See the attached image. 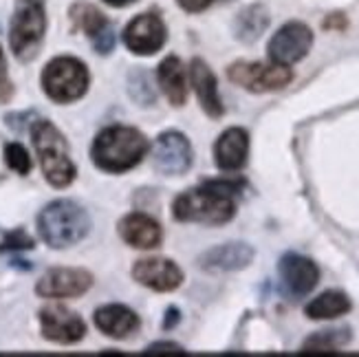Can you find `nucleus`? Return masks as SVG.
Returning a JSON list of instances; mask_svg holds the SVG:
<instances>
[{
  "mask_svg": "<svg viewBox=\"0 0 359 357\" xmlns=\"http://www.w3.org/2000/svg\"><path fill=\"white\" fill-rule=\"evenodd\" d=\"M267 27H269V11L262 5H249L233 20V34H236L241 42L252 44L264 34Z\"/></svg>",
  "mask_w": 359,
  "mask_h": 357,
  "instance_id": "22",
  "label": "nucleus"
},
{
  "mask_svg": "<svg viewBox=\"0 0 359 357\" xmlns=\"http://www.w3.org/2000/svg\"><path fill=\"white\" fill-rule=\"evenodd\" d=\"M40 327H42V335L57 344H75L86 333L84 320L62 304H51L42 309Z\"/></svg>",
  "mask_w": 359,
  "mask_h": 357,
  "instance_id": "11",
  "label": "nucleus"
},
{
  "mask_svg": "<svg viewBox=\"0 0 359 357\" xmlns=\"http://www.w3.org/2000/svg\"><path fill=\"white\" fill-rule=\"evenodd\" d=\"M5 161L13 170V173L29 175V170H31V157H29V152L25 150V146L15 144V142L13 144H7V148H5Z\"/></svg>",
  "mask_w": 359,
  "mask_h": 357,
  "instance_id": "25",
  "label": "nucleus"
},
{
  "mask_svg": "<svg viewBox=\"0 0 359 357\" xmlns=\"http://www.w3.org/2000/svg\"><path fill=\"white\" fill-rule=\"evenodd\" d=\"M254 260V247L247 243L216 245L198 258V265L208 271H238Z\"/></svg>",
  "mask_w": 359,
  "mask_h": 357,
  "instance_id": "15",
  "label": "nucleus"
},
{
  "mask_svg": "<svg viewBox=\"0 0 359 357\" xmlns=\"http://www.w3.org/2000/svg\"><path fill=\"white\" fill-rule=\"evenodd\" d=\"M351 311V300L344 291H324L304 307V314L311 320H333Z\"/></svg>",
  "mask_w": 359,
  "mask_h": 357,
  "instance_id": "23",
  "label": "nucleus"
},
{
  "mask_svg": "<svg viewBox=\"0 0 359 357\" xmlns=\"http://www.w3.org/2000/svg\"><path fill=\"white\" fill-rule=\"evenodd\" d=\"M190 80L192 86L196 90V97L201 102V108L205 111L210 117H221L225 113L223 100L218 95V84H216V75L212 73V69L205 65L203 60H192L190 65Z\"/></svg>",
  "mask_w": 359,
  "mask_h": 357,
  "instance_id": "18",
  "label": "nucleus"
},
{
  "mask_svg": "<svg viewBox=\"0 0 359 357\" xmlns=\"http://www.w3.org/2000/svg\"><path fill=\"white\" fill-rule=\"evenodd\" d=\"M34 247V241L31 236H27L22 229H15L11 234L5 236L3 245H0V250H31Z\"/></svg>",
  "mask_w": 359,
  "mask_h": 357,
  "instance_id": "26",
  "label": "nucleus"
},
{
  "mask_svg": "<svg viewBox=\"0 0 359 357\" xmlns=\"http://www.w3.org/2000/svg\"><path fill=\"white\" fill-rule=\"evenodd\" d=\"M227 77L252 93H271L285 88L291 80L293 73L289 67L283 65H264V62H233L227 69Z\"/></svg>",
  "mask_w": 359,
  "mask_h": 357,
  "instance_id": "7",
  "label": "nucleus"
},
{
  "mask_svg": "<svg viewBox=\"0 0 359 357\" xmlns=\"http://www.w3.org/2000/svg\"><path fill=\"white\" fill-rule=\"evenodd\" d=\"M31 139H34L36 152L40 157L42 173L53 188H67L75 179V163L71 161L67 139L51 121L40 119L31 128Z\"/></svg>",
  "mask_w": 359,
  "mask_h": 357,
  "instance_id": "4",
  "label": "nucleus"
},
{
  "mask_svg": "<svg viewBox=\"0 0 359 357\" xmlns=\"http://www.w3.org/2000/svg\"><path fill=\"white\" fill-rule=\"evenodd\" d=\"M148 139L130 126L104 128L93 142V161L106 173H126L146 157Z\"/></svg>",
  "mask_w": 359,
  "mask_h": 357,
  "instance_id": "1",
  "label": "nucleus"
},
{
  "mask_svg": "<svg viewBox=\"0 0 359 357\" xmlns=\"http://www.w3.org/2000/svg\"><path fill=\"white\" fill-rule=\"evenodd\" d=\"M348 342H351L348 329L318 331L316 335L306 337V342L302 344V353H335L337 349L346 346Z\"/></svg>",
  "mask_w": 359,
  "mask_h": 357,
  "instance_id": "24",
  "label": "nucleus"
},
{
  "mask_svg": "<svg viewBox=\"0 0 359 357\" xmlns=\"http://www.w3.org/2000/svg\"><path fill=\"white\" fill-rule=\"evenodd\" d=\"M123 42L137 55H152L165 44V25L157 13H139L123 31Z\"/></svg>",
  "mask_w": 359,
  "mask_h": 357,
  "instance_id": "12",
  "label": "nucleus"
},
{
  "mask_svg": "<svg viewBox=\"0 0 359 357\" xmlns=\"http://www.w3.org/2000/svg\"><path fill=\"white\" fill-rule=\"evenodd\" d=\"M249 157V135L245 128H227L221 137L216 139L214 146V159L216 166L225 173H236L247 163Z\"/></svg>",
  "mask_w": 359,
  "mask_h": 357,
  "instance_id": "16",
  "label": "nucleus"
},
{
  "mask_svg": "<svg viewBox=\"0 0 359 357\" xmlns=\"http://www.w3.org/2000/svg\"><path fill=\"white\" fill-rule=\"evenodd\" d=\"M95 327L115 339H123L139 329V318L123 304H106L95 311Z\"/></svg>",
  "mask_w": 359,
  "mask_h": 357,
  "instance_id": "20",
  "label": "nucleus"
},
{
  "mask_svg": "<svg viewBox=\"0 0 359 357\" xmlns=\"http://www.w3.org/2000/svg\"><path fill=\"white\" fill-rule=\"evenodd\" d=\"M175 216L183 223H205V225H223L229 223L236 214L233 196L216 190L212 183L201 188L187 190L175 201Z\"/></svg>",
  "mask_w": 359,
  "mask_h": 357,
  "instance_id": "3",
  "label": "nucleus"
},
{
  "mask_svg": "<svg viewBox=\"0 0 359 357\" xmlns=\"http://www.w3.org/2000/svg\"><path fill=\"white\" fill-rule=\"evenodd\" d=\"M133 278L154 291H175L183 283V271L168 258H142L135 262Z\"/></svg>",
  "mask_w": 359,
  "mask_h": 357,
  "instance_id": "14",
  "label": "nucleus"
},
{
  "mask_svg": "<svg viewBox=\"0 0 359 357\" xmlns=\"http://www.w3.org/2000/svg\"><path fill=\"white\" fill-rule=\"evenodd\" d=\"M46 31L44 0H18L9 27V44L13 55L27 62L31 60L42 44Z\"/></svg>",
  "mask_w": 359,
  "mask_h": 357,
  "instance_id": "5",
  "label": "nucleus"
},
{
  "mask_svg": "<svg viewBox=\"0 0 359 357\" xmlns=\"http://www.w3.org/2000/svg\"><path fill=\"white\" fill-rule=\"evenodd\" d=\"M71 13H73L75 25L93 40V44H95V49L100 53H108L113 49V42H115L113 27L108 25L106 15L102 11H97L90 5H77V7H73Z\"/></svg>",
  "mask_w": 359,
  "mask_h": 357,
  "instance_id": "19",
  "label": "nucleus"
},
{
  "mask_svg": "<svg viewBox=\"0 0 359 357\" xmlns=\"http://www.w3.org/2000/svg\"><path fill=\"white\" fill-rule=\"evenodd\" d=\"M106 5H111V7H126L130 3H135V0H104Z\"/></svg>",
  "mask_w": 359,
  "mask_h": 357,
  "instance_id": "30",
  "label": "nucleus"
},
{
  "mask_svg": "<svg viewBox=\"0 0 359 357\" xmlns=\"http://www.w3.org/2000/svg\"><path fill=\"white\" fill-rule=\"evenodd\" d=\"M90 285H93V276L86 269L55 267L40 278L36 285V293L49 300L77 298V296H82V293H86Z\"/></svg>",
  "mask_w": 359,
  "mask_h": 357,
  "instance_id": "10",
  "label": "nucleus"
},
{
  "mask_svg": "<svg viewBox=\"0 0 359 357\" xmlns=\"http://www.w3.org/2000/svg\"><path fill=\"white\" fill-rule=\"evenodd\" d=\"M150 353H183L179 344H172V342H157V344H150L148 346Z\"/></svg>",
  "mask_w": 359,
  "mask_h": 357,
  "instance_id": "28",
  "label": "nucleus"
},
{
  "mask_svg": "<svg viewBox=\"0 0 359 357\" xmlns=\"http://www.w3.org/2000/svg\"><path fill=\"white\" fill-rule=\"evenodd\" d=\"M311 46H313V31L304 22H287L269 40V58L276 65L291 67L306 58Z\"/></svg>",
  "mask_w": 359,
  "mask_h": 357,
  "instance_id": "8",
  "label": "nucleus"
},
{
  "mask_svg": "<svg viewBox=\"0 0 359 357\" xmlns=\"http://www.w3.org/2000/svg\"><path fill=\"white\" fill-rule=\"evenodd\" d=\"M280 278L285 289L295 298H302L311 293L320 283V269L311 258L300 254H285L278 265Z\"/></svg>",
  "mask_w": 359,
  "mask_h": 357,
  "instance_id": "13",
  "label": "nucleus"
},
{
  "mask_svg": "<svg viewBox=\"0 0 359 357\" xmlns=\"http://www.w3.org/2000/svg\"><path fill=\"white\" fill-rule=\"evenodd\" d=\"M90 229V219L75 201L60 198L46 206L38 216V231L42 241L53 250H65L80 243Z\"/></svg>",
  "mask_w": 359,
  "mask_h": 357,
  "instance_id": "2",
  "label": "nucleus"
},
{
  "mask_svg": "<svg viewBox=\"0 0 359 357\" xmlns=\"http://www.w3.org/2000/svg\"><path fill=\"white\" fill-rule=\"evenodd\" d=\"M5 75H7V65H5V55H3V49H0V84L5 82Z\"/></svg>",
  "mask_w": 359,
  "mask_h": 357,
  "instance_id": "29",
  "label": "nucleus"
},
{
  "mask_svg": "<svg viewBox=\"0 0 359 357\" xmlns=\"http://www.w3.org/2000/svg\"><path fill=\"white\" fill-rule=\"evenodd\" d=\"M192 159H194V154H192L190 142H187L185 135L177 130L163 133L157 137V142H154L152 161L161 175H170V177L185 175L192 166Z\"/></svg>",
  "mask_w": 359,
  "mask_h": 357,
  "instance_id": "9",
  "label": "nucleus"
},
{
  "mask_svg": "<svg viewBox=\"0 0 359 357\" xmlns=\"http://www.w3.org/2000/svg\"><path fill=\"white\" fill-rule=\"evenodd\" d=\"M88 80L90 77L84 62L69 55L51 60L42 71V88L57 104L80 100L88 88Z\"/></svg>",
  "mask_w": 359,
  "mask_h": 357,
  "instance_id": "6",
  "label": "nucleus"
},
{
  "mask_svg": "<svg viewBox=\"0 0 359 357\" xmlns=\"http://www.w3.org/2000/svg\"><path fill=\"white\" fill-rule=\"evenodd\" d=\"M157 80L161 90L165 93L168 102L172 106H183L187 97V77H185V67L181 65V60L170 55L165 58L159 71H157Z\"/></svg>",
  "mask_w": 359,
  "mask_h": 357,
  "instance_id": "21",
  "label": "nucleus"
},
{
  "mask_svg": "<svg viewBox=\"0 0 359 357\" xmlns=\"http://www.w3.org/2000/svg\"><path fill=\"white\" fill-rule=\"evenodd\" d=\"M119 236L130 247H137V250H152V247H159V243L163 238L159 223L142 212H133L128 216H123L119 221Z\"/></svg>",
  "mask_w": 359,
  "mask_h": 357,
  "instance_id": "17",
  "label": "nucleus"
},
{
  "mask_svg": "<svg viewBox=\"0 0 359 357\" xmlns=\"http://www.w3.org/2000/svg\"><path fill=\"white\" fill-rule=\"evenodd\" d=\"M177 3L181 5V9L190 11V13H198L203 9H208L214 0H177Z\"/></svg>",
  "mask_w": 359,
  "mask_h": 357,
  "instance_id": "27",
  "label": "nucleus"
}]
</instances>
